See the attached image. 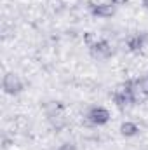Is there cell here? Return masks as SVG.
<instances>
[{
  "instance_id": "10",
  "label": "cell",
  "mask_w": 148,
  "mask_h": 150,
  "mask_svg": "<svg viewBox=\"0 0 148 150\" xmlns=\"http://www.w3.org/2000/svg\"><path fill=\"white\" fill-rule=\"evenodd\" d=\"M143 7H145V9H148V0H143Z\"/></svg>"
},
{
  "instance_id": "4",
  "label": "cell",
  "mask_w": 148,
  "mask_h": 150,
  "mask_svg": "<svg viewBox=\"0 0 148 150\" xmlns=\"http://www.w3.org/2000/svg\"><path fill=\"white\" fill-rule=\"evenodd\" d=\"M131 91H132V96H134V101H141V100H147L148 98V75L143 77H138L134 80H131Z\"/></svg>"
},
{
  "instance_id": "1",
  "label": "cell",
  "mask_w": 148,
  "mask_h": 150,
  "mask_svg": "<svg viewBox=\"0 0 148 150\" xmlns=\"http://www.w3.org/2000/svg\"><path fill=\"white\" fill-rule=\"evenodd\" d=\"M23 87H25V84H23L21 77L18 74L7 72V74L4 75V79H2V89H4L5 94L16 96V94H19V93L23 91Z\"/></svg>"
},
{
  "instance_id": "8",
  "label": "cell",
  "mask_w": 148,
  "mask_h": 150,
  "mask_svg": "<svg viewBox=\"0 0 148 150\" xmlns=\"http://www.w3.org/2000/svg\"><path fill=\"white\" fill-rule=\"evenodd\" d=\"M110 2H113V4L117 5V4H122V2H125V0H110Z\"/></svg>"
},
{
  "instance_id": "7",
  "label": "cell",
  "mask_w": 148,
  "mask_h": 150,
  "mask_svg": "<svg viewBox=\"0 0 148 150\" xmlns=\"http://www.w3.org/2000/svg\"><path fill=\"white\" fill-rule=\"evenodd\" d=\"M92 12L96 16H101V18H108L115 12V4L113 2H105V4H98V5H92Z\"/></svg>"
},
{
  "instance_id": "3",
  "label": "cell",
  "mask_w": 148,
  "mask_h": 150,
  "mask_svg": "<svg viewBox=\"0 0 148 150\" xmlns=\"http://www.w3.org/2000/svg\"><path fill=\"white\" fill-rule=\"evenodd\" d=\"M85 119L89 124L92 126H105L108 120H110V112L108 108L101 107V105H96V107H91L87 113H85Z\"/></svg>"
},
{
  "instance_id": "5",
  "label": "cell",
  "mask_w": 148,
  "mask_h": 150,
  "mask_svg": "<svg viewBox=\"0 0 148 150\" xmlns=\"http://www.w3.org/2000/svg\"><path fill=\"white\" fill-rule=\"evenodd\" d=\"M91 54H92V58H96V59H106V58H110L111 56L110 44H108L106 40L96 42V44L91 47Z\"/></svg>"
},
{
  "instance_id": "2",
  "label": "cell",
  "mask_w": 148,
  "mask_h": 150,
  "mask_svg": "<svg viewBox=\"0 0 148 150\" xmlns=\"http://www.w3.org/2000/svg\"><path fill=\"white\" fill-rule=\"evenodd\" d=\"M113 101H115V105H117L120 110H124V108L131 107L132 103H136V101H134V96H132V91H131V80L125 82V84H122V86L115 91Z\"/></svg>"
},
{
  "instance_id": "6",
  "label": "cell",
  "mask_w": 148,
  "mask_h": 150,
  "mask_svg": "<svg viewBox=\"0 0 148 150\" xmlns=\"http://www.w3.org/2000/svg\"><path fill=\"white\" fill-rule=\"evenodd\" d=\"M140 131H141L140 126L136 122H132V120H125V122L120 124V134L125 136V138H132V136L140 134Z\"/></svg>"
},
{
  "instance_id": "9",
  "label": "cell",
  "mask_w": 148,
  "mask_h": 150,
  "mask_svg": "<svg viewBox=\"0 0 148 150\" xmlns=\"http://www.w3.org/2000/svg\"><path fill=\"white\" fill-rule=\"evenodd\" d=\"M59 150H73V149H70L68 145H65V147H61V149H59Z\"/></svg>"
}]
</instances>
